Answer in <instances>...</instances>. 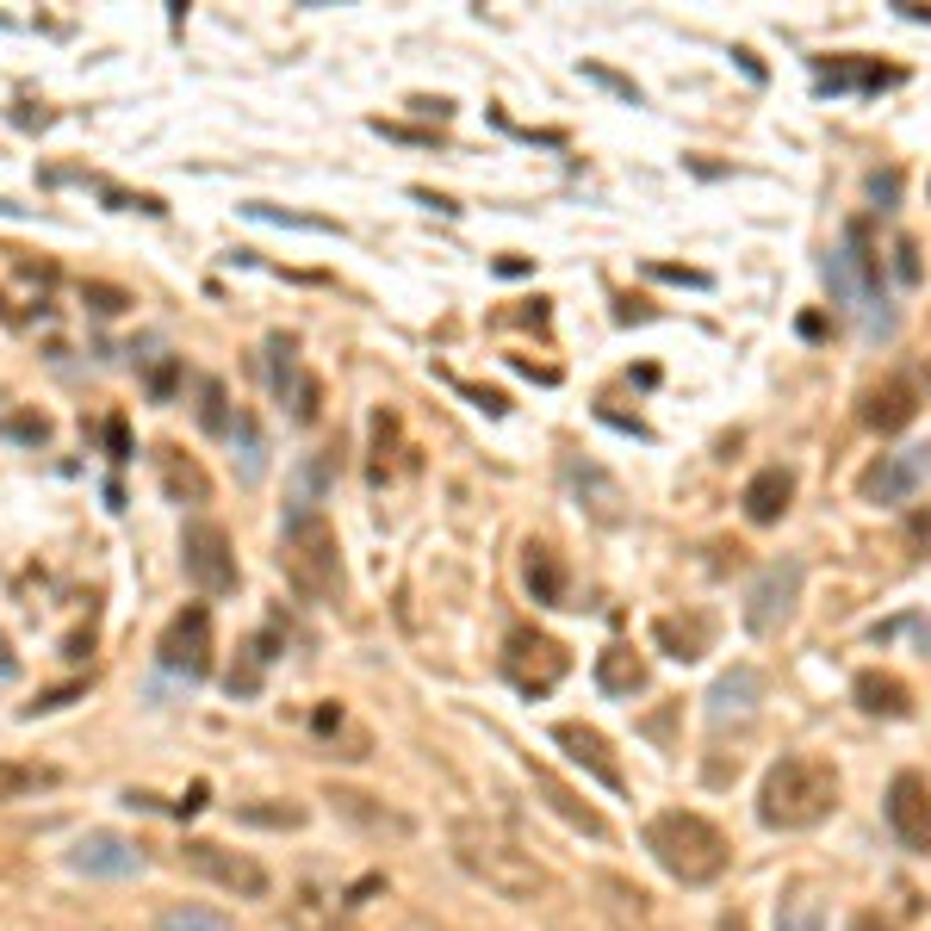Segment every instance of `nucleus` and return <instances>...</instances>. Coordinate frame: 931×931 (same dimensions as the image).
<instances>
[{
  "mask_svg": "<svg viewBox=\"0 0 931 931\" xmlns=\"http://www.w3.org/2000/svg\"><path fill=\"white\" fill-rule=\"evenodd\" d=\"M69 870L75 875H106V882H125V875L143 870V851H137L125 833H81L75 845H69Z\"/></svg>",
  "mask_w": 931,
  "mask_h": 931,
  "instance_id": "f8f14e48",
  "label": "nucleus"
},
{
  "mask_svg": "<svg viewBox=\"0 0 931 931\" xmlns=\"http://www.w3.org/2000/svg\"><path fill=\"white\" fill-rule=\"evenodd\" d=\"M888 833L900 838V851H931V782L919 770H900L882 795Z\"/></svg>",
  "mask_w": 931,
  "mask_h": 931,
  "instance_id": "9b49d317",
  "label": "nucleus"
},
{
  "mask_svg": "<svg viewBox=\"0 0 931 931\" xmlns=\"http://www.w3.org/2000/svg\"><path fill=\"white\" fill-rule=\"evenodd\" d=\"M199 429H206V435H230V429H236L224 380H199Z\"/></svg>",
  "mask_w": 931,
  "mask_h": 931,
  "instance_id": "2f4dec72",
  "label": "nucleus"
},
{
  "mask_svg": "<svg viewBox=\"0 0 931 931\" xmlns=\"http://www.w3.org/2000/svg\"><path fill=\"white\" fill-rule=\"evenodd\" d=\"M647 851L659 857V870H665L671 882H684V888H708V882H721L726 863H733L726 833L708 814H696V807H665V814H652Z\"/></svg>",
  "mask_w": 931,
  "mask_h": 931,
  "instance_id": "7ed1b4c3",
  "label": "nucleus"
},
{
  "mask_svg": "<svg viewBox=\"0 0 931 931\" xmlns=\"http://www.w3.org/2000/svg\"><path fill=\"white\" fill-rule=\"evenodd\" d=\"M851 931H888V926H882V919H875V912H863V919H857Z\"/></svg>",
  "mask_w": 931,
  "mask_h": 931,
  "instance_id": "a18cd8bd",
  "label": "nucleus"
},
{
  "mask_svg": "<svg viewBox=\"0 0 931 931\" xmlns=\"http://www.w3.org/2000/svg\"><path fill=\"white\" fill-rule=\"evenodd\" d=\"M466 398H473L485 417H503V410H510V398H503V392H491V385H466Z\"/></svg>",
  "mask_w": 931,
  "mask_h": 931,
  "instance_id": "58836bf2",
  "label": "nucleus"
},
{
  "mask_svg": "<svg viewBox=\"0 0 931 931\" xmlns=\"http://www.w3.org/2000/svg\"><path fill=\"white\" fill-rule=\"evenodd\" d=\"M764 702V671L758 665H733L714 677V689H708V726L721 733V726H745L752 714H758Z\"/></svg>",
  "mask_w": 931,
  "mask_h": 931,
  "instance_id": "4468645a",
  "label": "nucleus"
},
{
  "mask_svg": "<svg viewBox=\"0 0 931 931\" xmlns=\"http://www.w3.org/2000/svg\"><path fill=\"white\" fill-rule=\"evenodd\" d=\"M740 503H745V522H758V528L782 522L789 503H795V473H789V466H764V473H752V485H745Z\"/></svg>",
  "mask_w": 931,
  "mask_h": 931,
  "instance_id": "4be33fe9",
  "label": "nucleus"
},
{
  "mask_svg": "<svg viewBox=\"0 0 931 931\" xmlns=\"http://www.w3.org/2000/svg\"><path fill=\"white\" fill-rule=\"evenodd\" d=\"M174 385H181V354H155L150 373H143V392H150L155 404H168V398H174Z\"/></svg>",
  "mask_w": 931,
  "mask_h": 931,
  "instance_id": "72a5a7b5",
  "label": "nucleus"
},
{
  "mask_svg": "<svg viewBox=\"0 0 931 931\" xmlns=\"http://www.w3.org/2000/svg\"><path fill=\"white\" fill-rule=\"evenodd\" d=\"M211 652H218V633H211V608L206 603H187L181 615H174L168 628H162V647H155V659H162V671H174V677H206L211 671Z\"/></svg>",
  "mask_w": 931,
  "mask_h": 931,
  "instance_id": "1a4fd4ad",
  "label": "nucleus"
},
{
  "mask_svg": "<svg viewBox=\"0 0 931 931\" xmlns=\"http://www.w3.org/2000/svg\"><path fill=\"white\" fill-rule=\"evenodd\" d=\"M652 640H659V652H665V659L689 665V659H702V652H708V640H714V621H708V615H659V621H652Z\"/></svg>",
  "mask_w": 931,
  "mask_h": 931,
  "instance_id": "b1692460",
  "label": "nucleus"
},
{
  "mask_svg": "<svg viewBox=\"0 0 931 931\" xmlns=\"http://www.w3.org/2000/svg\"><path fill=\"white\" fill-rule=\"evenodd\" d=\"M292 354H299L292 336H274V342H267V373H274V398H280V404H292V392L304 385V373H299Z\"/></svg>",
  "mask_w": 931,
  "mask_h": 931,
  "instance_id": "7c9ffc66",
  "label": "nucleus"
},
{
  "mask_svg": "<svg viewBox=\"0 0 931 931\" xmlns=\"http://www.w3.org/2000/svg\"><path fill=\"white\" fill-rule=\"evenodd\" d=\"M596 907H603V919L615 931H659L647 888L628 882V875H615V870H596Z\"/></svg>",
  "mask_w": 931,
  "mask_h": 931,
  "instance_id": "a211bd4d",
  "label": "nucleus"
},
{
  "mask_svg": "<svg viewBox=\"0 0 931 931\" xmlns=\"http://www.w3.org/2000/svg\"><path fill=\"white\" fill-rule=\"evenodd\" d=\"M329 807H336L348 826H361V833H373V838H410V833H417V826H410V814L385 807V801L366 795V789H329Z\"/></svg>",
  "mask_w": 931,
  "mask_h": 931,
  "instance_id": "6ab92c4d",
  "label": "nucleus"
},
{
  "mask_svg": "<svg viewBox=\"0 0 931 931\" xmlns=\"http://www.w3.org/2000/svg\"><path fill=\"white\" fill-rule=\"evenodd\" d=\"M181 863H187L193 875L218 882L224 894H236V900H261V894L274 888V875H267L248 851H224V845H211V838H193V845H181Z\"/></svg>",
  "mask_w": 931,
  "mask_h": 931,
  "instance_id": "6e6552de",
  "label": "nucleus"
},
{
  "mask_svg": "<svg viewBox=\"0 0 931 931\" xmlns=\"http://www.w3.org/2000/svg\"><path fill=\"white\" fill-rule=\"evenodd\" d=\"M721 931H745V919H740V912H726V919H721Z\"/></svg>",
  "mask_w": 931,
  "mask_h": 931,
  "instance_id": "49530a36",
  "label": "nucleus"
},
{
  "mask_svg": "<svg viewBox=\"0 0 931 931\" xmlns=\"http://www.w3.org/2000/svg\"><path fill=\"white\" fill-rule=\"evenodd\" d=\"M552 745H559V752H566L571 764H584V770H590L596 782H603V789H615V795L628 789L621 764H615V745H608L603 733H596V726H584V721H559V726H552Z\"/></svg>",
  "mask_w": 931,
  "mask_h": 931,
  "instance_id": "dca6fc26",
  "label": "nucleus"
},
{
  "mask_svg": "<svg viewBox=\"0 0 931 931\" xmlns=\"http://www.w3.org/2000/svg\"><path fill=\"white\" fill-rule=\"evenodd\" d=\"M528 782H534V795L547 801L552 814L566 819L571 833H584V838H608V819L596 814V807H590L584 795H578V789H571L566 777H559V770H552V764H528Z\"/></svg>",
  "mask_w": 931,
  "mask_h": 931,
  "instance_id": "f3484780",
  "label": "nucleus"
},
{
  "mask_svg": "<svg viewBox=\"0 0 931 931\" xmlns=\"http://www.w3.org/2000/svg\"><path fill=\"white\" fill-rule=\"evenodd\" d=\"M894 267H900V280H919V248L900 243V248H894Z\"/></svg>",
  "mask_w": 931,
  "mask_h": 931,
  "instance_id": "c03bdc74",
  "label": "nucleus"
},
{
  "mask_svg": "<svg viewBox=\"0 0 931 931\" xmlns=\"http://www.w3.org/2000/svg\"><path fill=\"white\" fill-rule=\"evenodd\" d=\"M503 671H510V684L522 689V696H547L571 671V652L559 647V640H547V633L515 628L510 640H503Z\"/></svg>",
  "mask_w": 931,
  "mask_h": 931,
  "instance_id": "9d476101",
  "label": "nucleus"
},
{
  "mask_svg": "<svg viewBox=\"0 0 931 931\" xmlns=\"http://www.w3.org/2000/svg\"><path fill=\"white\" fill-rule=\"evenodd\" d=\"M777 931H826V912L814 894H789V900H777Z\"/></svg>",
  "mask_w": 931,
  "mask_h": 931,
  "instance_id": "473e14b6",
  "label": "nucleus"
},
{
  "mask_svg": "<svg viewBox=\"0 0 931 931\" xmlns=\"http://www.w3.org/2000/svg\"><path fill=\"white\" fill-rule=\"evenodd\" d=\"M447 851H454V863L473 882H485L503 900H540L547 894V863L515 833H503L497 819H454L447 826Z\"/></svg>",
  "mask_w": 931,
  "mask_h": 931,
  "instance_id": "f257e3e1",
  "label": "nucleus"
},
{
  "mask_svg": "<svg viewBox=\"0 0 931 931\" xmlns=\"http://www.w3.org/2000/svg\"><path fill=\"white\" fill-rule=\"evenodd\" d=\"M926 478H931V447H900V454H882L863 473V497L870 503H907Z\"/></svg>",
  "mask_w": 931,
  "mask_h": 931,
  "instance_id": "ddd939ff",
  "label": "nucleus"
},
{
  "mask_svg": "<svg viewBox=\"0 0 931 931\" xmlns=\"http://www.w3.org/2000/svg\"><path fill=\"white\" fill-rule=\"evenodd\" d=\"M181 571H187L193 590L206 596H230L236 590V547H230V528L224 522H187L181 528Z\"/></svg>",
  "mask_w": 931,
  "mask_h": 931,
  "instance_id": "423d86ee",
  "label": "nucleus"
},
{
  "mask_svg": "<svg viewBox=\"0 0 931 931\" xmlns=\"http://www.w3.org/2000/svg\"><path fill=\"white\" fill-rule=\"evenodd\" d=\"M280 571L304 603H336L342 596V547H336V528L324 522V510L292 503L280 528Z\"/></svg>",
  "mask_w": 931,
  "mask_h": 931,
  "instance_id": "39448f33",
  "label": "nucleus"
},
{
  "mask_svg": "<svg viewBox=\"0 0 931 931\" xmlns=\"http://www.w3.org/2000/svg\"><path fill=\"white\" fill-rule=\"evenodd\" d=\"M7 435H20V441H44V435H50V422H44V417H13V422H7Z\"/></svg>",
  "mask_w": 931,
  "mask_h": 931,
  "instance_id": "79ce46f5",
  "label": "nucleus"
},
{
  "mask_svg": "<svg viewBox=\"0 0 931 931\" xmlns=\"http://www.w3.org/2000/svg\"><path fill=\"white\" fill-rule=\"evenodd\" d=\"M274 665V628L261 633V640H248L243 647V659H236V665H230V696H255V689H261V671Z\"/></svg>",
  "mask_w": 931,
  "mask_h": 931,
  "instance_id": "c85d7f7f",
  "label": "nucleus"
},
{
  "mask_svg": "<svg viewBox=\"0 0 931 931\" xmlns=\"http://www.w3.org/2000/svg\"><path fill=\"white\" fill-rule=\"evenodd\" d=\"M286 926H292V931H361L354 919H348V900L311 888V882L292 888V900H286Z\"/></svg>",
  "mask_w": 931,
  "mask_h": 931,
  "instance_id": "412c9836",
  "label": "nucleus"
},
{
  "mask_svg": "<svg viewBox=\"0 0 931 931\" xmlns=\"http://www.w3.org/2000/svg\"><path fill=\"white\" fill-rule=\"evenodd\" d=\"M566 485L578 491V503L590 510V522H603V528H615V522L628 515V491H621V485H615V478H608L596 459L566 454Z\"/></svg>",
  "mask_w": 931,
  "mask_h": 931,
  "instance_id": "2eb2a0df",
  "label": "nucleus"
},
{
  "mask_svg": "<svg viewBox=\"0 0 931 931\" xmlns=\"http://www.w3.org/2000/svg\"><path fill=\"white\" fill-rule=\"evenodd\" d=\"M801 584H807V566L795 552H782L770 566H758V578L745 584V628L752 633H777L801 603Z\"/></svg>",
  "mask_w": 931,
  "mask_h": 931,
  "instance_id": "0eeeda50",
  "label": "nucleus"
},
{
  "mask_svg": "<svg viewBox=\"0 0 931 931\" xmlns=\"http://www.w3.org/2000/svg\"><path fill=\"white\" fill-rule=\"evenodd\" d=\"M596 684H603V696H633V689H647V659L633 647H603L596 652Z\"/></svg>",
  "mask_w": 931,
  "mask_h": 931,
  "instance_id": "bb28decb",
  "label": "nucleus"
},
{
  "mask_svg": "<svg viewBox=\"0 0 931 931\" xmlns=\"http://www.w3.org/2000/svg\"><path fill=\"white\" fill-rule=\"evenodd\" d=\"M155 473L168 485L174 503H211V478L199 473V459L181 454V447H155Z\"/></svg>",
  "mask_w": 931,
  "mask_h": 931,
  "instance_id": "a878e982",
  "label": "nucleus"
},
{
  "mask_svg": "<svg viewBox=\"0 0 931 931\" xmlns=\"http://www.w3.org/2000/svg\"><path fill=\"white\" fill-rule=\"evenodd\" d=\"M826 88H851V81H863V88H894L900 81V69H826Z\"/></svg>",
  "mask_w": 931,
  "mask_h": 931,
  "instance_id": "c9c22d12",
  "label": "nucleus"
},
{
  "mask_svg": "<svg viewBox=\"0 0 931 931\" xmlns=\"http://www.w3.org/2000/svg\"><path fill=\"white\" fill-rule=\"evenodd\" d=\"M584 75H590V81H603L608 94H621L628 106H640V88H633L628 75H615V69H603V62H584Z\"/></svg>",
  "mask_w": 931,
  "mask_h": 931,
  "instance_id": "4c0bfd02",
  "label": "nucleus"
},
{
  "mask_svg": "<svg viewBox=\"0 0 931 931\" xmlns=\"http://www.w3.org/2000/svg\"><path fill=\"white\" fill-rule=\"evenodd\" d=\"M838 807V770L814 752H789L764 770L758 789V819L770 833H807Z\"/></svg>",
  "mask_w": 931,
  "mask_h": 931,
  "instance_id": "f03ea898",
  "label": "nucleus"
},
{
  "mask_svg": "<svg viewBox=\"0 0 931 931\" xmlns=\"http://www.w3.org/2000/svg\"><path fill=\"white\" fill-rule=\"evenodd\" d=\"M88 299H94V311H106V317L125 311V292H113V286H88Z\"/></svg>",
  "mask_w": 931,
  "mask_h": 931,
  "instance_id": "37998d69",
  "label": "nucleus"
},
{
  "mask_svg": "<svg viewBox=\"0 0 931 931\" xmlns=\"http://www.w3.org/2000/svg\"><path fill=\"white\" fill-rule=\"evenodd\" d=\"M236 814H243L248 826H274V833H299L304 826V807H255V801H248V807H236Z\"/></svg>",
  "mask_w": 931,
  "mask_h": 931,
  "instance_id": "f704fd0d",
  "label": "nucleus"
},
{
  "mask_svg": "<svg viewBox=\"0 0 931 931\" xmlns=\"http://www.w3.org/2000/svg\"><path fill=\"white\" fill-rule=\"evenodd\" d=\"M851 696H857L863 714H882V721H907L912 714V696H907V684H900L894 671H857Z\"/></svg>",
  "mask_w": 931,
  "mask_h": 931,
  "instance_id": "393cba45",
  "label": "nucleus"
},
{
  "mask_svg": "<svg viewBox=\"0 0 931 931\" xmlns=\"http://www.w3.org/2000/svg\"><path fill=\"white\" fill-rule=\"evenodd\" d=\"M826 286H833V304H838V311H851L857 324H863V336H870V342L894 336L900 311H894L888 286H882V261H875L870 230H863V224H851V230H845V243L833 248V261H826Z\"/></svg>",
  "mask_w": 931,
  "mask_h": 931,
  "instance_id": "20e7f679",
  "label": "nucleus"
},
{
  "mask_svg": "<svg viewBox=\"0 0 931 931\" xmlns=\"http://www.w3.org/2000/svg\"><path fill=\"white\" fill-rule=\"evenodd\" d=\"M106 447H113V459H118V466L131 459V429H125V417H113V422H106Z\"/></svg>",
  "mask_w": 931,
  "mask_h": 931,
  "instance_id": "ea45409f",
  "label": "nucleus"
},
{
  "mask_svg": "<svg viewBox=\"0 0 931 931\" xmlns=\"http://www.w3.org/2000/svg\"><path fill=\"white\" fill-rule=\"evenodd\" d=\"M317 410H324V385L304 373V385L292 392V422H317Z\"/></svg>",
  "mask_w": 931,
  "mask_h": 931,
  "instance_id": "e433bc0d",
  "label": "nucleus"
},
{
  "mask_svg": "<svg viewBox=\"0 0 931 931\" xmlns=\"http://www.w3.org/2000/svg\"><path fill=\"white\" fill-rule=\"evenodd\" d=\"M522 584H528V596L540 608H571V571L547 540H528V547H522Z\"/></svg>",
  "mask_w": 931,
  "mask_h": 931,
  "instance_id": "aec40b11",
  "label": "nucleus"
},
{
  "mask_svg": "<svg viewBox=\"0 0 931 931\" xmlns=\"http://www.w3.org/2000/svg\"><path fill=\"white\" fill-rule=\"evenodd\" d=\"M652 274H659V280H684V286H708L702 267H671V261H652Z\"/></svg>",
  "mask_w": 931,
  "mask_h": 931,
  "instance_id": "a19ab883",
  "label": "nucleus"
},
{
  "mask_svg": "<svg viewBox=\"0 0 931 931\" xmlns=\"http://www.w3.org/2000/svg\"><path fill=\"white\" fill-rule=\"evenodd\" d=\"M912 417H919V392H912V380H882L870 398H863V422H870L875 435H900Z\"/></svg>",
  "mask_w": 931,
  "mask_h": 931,
  "instance_id": "5701e85b",
  "label": "nucleus"
},
{
  "mask_svg": "<svg viewBox=\"0 0 931 931\" xmlns=\"http://www.w3.org/2000/svg\"><path fill=\"white\" fill-rule=\"evenodd\" d=\"M62 770L57 764H20V758H0V801H25L38 789H57Z\"/></svg>",
  "mask_w": 931,
  "mask_h": 931,
  "instance_id": "cd10ccee",
  "label": "nucleus"
},
{
  "mask_svg": "<svg viewBox=\"0 0 931 931\" xmlns=\"http://www.w3.org/2000/svg\"><path fill=\"white\" fill-rule=\"evenodd\" d=\"M155 931H230V919L199 907V900H174V907L155 912Z\"/></svg>",
  "mask_w": 931,
  "mask_h": 931,
  "instance_id": "c756f323",
  "label": "nucleus"
}]
</instances>
